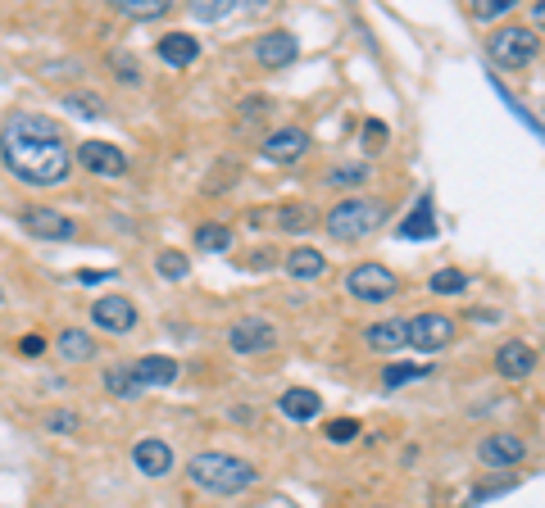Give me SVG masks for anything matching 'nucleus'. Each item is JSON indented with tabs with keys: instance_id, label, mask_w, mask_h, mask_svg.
I'll use <instances>...</instances> for the list:
<instances>
[{
	"instance_id": "28",
	"label": "nucleus",
	"mask_w": 545,
	"mask_h": 508,
	"mask_svg": "<svg viewBox=\"0 0 545 508\" xmlns=\"http://www.w3.org/2000/svg\"><path fill=\"white\" fill-rule=\"evenodd\" d=\"M432 368H423V363H391V368H382V386L387 391H396V386H409V381H423Z\"/></svg>"
},
{
	"instance_id": "31",
	"label": "nucleus",
	"mask_w": 545,
	"mask_h": 508,
	"mask_svg": "<svg viewBox=\"0 0 545 508\" xmlns=\"http://www.w3.org/2000/svg\"><path fill=\"white\" fill-rule=\"evenodd\" d=\"M232 10H237V0H205V5H196L191 14H196L200 23H218V19H228Z\"/></svg>"
},
{
	"instance_id": "18",
	"label": "nucleus",
	"mask_w": 545,
	"mask_h": 508,
	"mask_svg": "<svg viewBox=\"0 0 545 508\" xmlns=\"http://www.w3.org/2000/svg\"><path fill=\"white\" fill-rule=\"evenodd\" d=\"M159 59H164L169 69H187V64H196L200 59V41L191 37V32H164V41H159Z\"/></svg>"
},
{
	"instance_id": "7",
	"label": "nucleus",
	"mask_w": 545,
	"mask_h": 508,
	"mask_svg": "<svg viewBox=\"0 0 545 508\" xmlns=\"http://www.w3.org/2000/svg\"><path fill=\"white\" fill-rule=\"evenodd\" d=\"M455 341V318L450 313H418V318H409V345L423 354L432 350H446V345Z\"/></svg>"
},
{
	"instance_id": "15",
	"label": "nucleus",
	"mask_w": 545,
	"mask_h": 508,
	"mask_svg": "<svg viewBox=\"0 0 545 508\" xmlns=\"http://www.w3.org/2000/svg\"><path fill=\"white\" fill-rule=\"evenodd\" d=\"M128 368H132V377H137L141 391H150V386H173L178 372H182V363L169 359V354H146V359L128 363Z\"/></svg>"
},
{
	"instance_id": "40",
	"label": "nucleus",
	"mask_w": 545,
	"mask_h": 508,
	"mask_svg": "<svg viewBox=\"0 0 545 508\" xmlns=\"http://www.w3.org/2000/svg\"><path fill=\"white\" fill-rule=\"evenodd\" d=\"M0 304H5V286H0Z\"/></svg>"
},
{
	"instance_id": "29",
	"label": "nucleus",
	"mask_w": 545,
	"mask_h": 508,
	"mask_svg": "<svg viewBox=\"0 0 545 508\" xmlns=\"http://www.w3.org/2000/svg\"><path fill=\"white\" fill-rule=\"evenodd\" d=\"M427 286H432L436 295H464V291H468V277L459 273V268H436Z\"/></svg>"
},
{
	"instance_id": "38",
	"label": "nucleus",
	"mask_w": 545,
	"mask_h": 508,
	"mask_svg": "<svg viewBox=\"0 0 545 508\" xmlns=\"http://www.w3.org/2000/svg\"><path fill=\"white\" fill-rule=\"evenodd\" d=\"M46 350V341H41V336H23V354H41Z\"/></svg>"
},
{
	"instance_id": "24",
	"label": "nucleus",
	"mask_w": 545,
	"mask_h": 508,
	"mask_svg": "<svg viewBox=\"0 0 545 508\" xmlns=\"http://www.w3.org/2000/svg\"><path fill=\"white\" fill-rule=\"evenodd\" d=\"M105 391L119 395V400H137L141 386H137V377H132L128 363H109V368H105Z\"/></svg>"
},
{
	"instance_id": "5",
	"label": "nucleus",
	"mask_w": 545,
	"mask_h": 508,
	"mask_svg": "<svg viewBox=\"0 0 545 508\" xmlns=\"http://www.w3.org/2000/svg\"><path fill=\"white\" fill-rule=\"evenodd\" d=\"M346 291L364 304H382V300H396L400 295V277L391 273L387 264H355L346 277Z\"/></svg>"
},
{
	"instance_id": "36",
	"label": "nucleus",
	"mask_w": 545,
	"mask_h": 508,
	"mask_svg": "<svg viewBox=\"0 0 545 508\" xmlns=\"http://www.w3.org/2000/svg\"><path fill=\"white\" fill-rule=\"evenodd\" d=\"M377 146H387V123L368 118L364 123V150H377Z\"/></svg>"
},
{
	"instance_id": "35",
	"label": "nucleus",
	"mask_w": 545,
	"mask_h": 508,
	"mask_svg": "<svg viewBox=\"0 0 545 508\" xmlns=\"http://www.w3.org/2000/svg\"><path fill=\"white\" fill-rule=\"evenodd\" d=\"M109 64H114L119 82H128V87H141V69H137V59H132V55H114Z\"/></svg>"
},
{
	"instance_id": "37",
	"label": "nucleus",
	"mask_w": 545,
	"mask_h": 508,
	"mask_svg": "<svg viewBox=\"0 0 545 508\" xmlns=\"http://www.w3.org/2000/svg\"><path fill=\"white\" fill-rule=\"evenodd\" d=\"M46 427H50V431H78V413H69V409L50 413V418H46Z\"/></svg>"
},
{
	"instance_id": "22",
	"label": "nucleus",
	"mask_w": 545,
	"mask_h": 508,
	"mask_svg": "<svg viewBox=\"0 0 545 508\" xmlns=\"http://www.w3.org/2000/svg\"><path fill=\"white\" fill-rule=\"evenodd\" d=\"M400 236H405V241H432V236H436L432 196H423L414 209H409V218H405V223H400Z\"/></svg>"
},
{
	"instance_id": "32",
	"label": "nucleus",
	"mask_w": 545,
	"mask_h": 508,
	"mask_svg": "<svg viewBox=\"0 0 545 508\" xmlns=\"http://www.w3.org/2000/svg\"><path fill=\"white\" fill-rule=\"evenodd\" d=\"M323 431H327V440H332V445H350V440L359 436V422L355 418H332Z\"/></svg>"
},
{
	"instance_id": "27",
	"label": "nucleus",
	"mask_w": 545,
	"mask_h": 508,
	"mask_svg": "<svg viewBox=\"0 0 545 508\" xmlns=\"http://www.w3.org/2000/svg\"><path fill=\"white\" fill-rule=\"evenodd\" d=\"M155 273L169 277V282H182V277L191 273V259H187L182 250H159V254H155Z\"/></svg>"
},
{
	"instance_id": "23",
	"label": "nucleus",
	"mask_w": 545,
	"mask_h": 508,
	"mask_svg": "<svg viewBox=\"0 0 545 508\" xmlns=\"http://www.w3.org/2000/svg\"><path fill=\"white\" fill-rule=\"evenodd\" d=\"M273 223L282 227V232H309V227L318 223L314 205H305V200H287V205L273 209Z\"/></svg>"
},
{
	"instance_id": "16",
	"label": "nucleus",
	"mask_w": 545,
	"mask_h": 508,
	"mask_svg": "<svg viewBox=\"0 0 545 508\" xmlns=\"http://www.w3.org/2000/svg\"><path fill=\"white\" fill-rule=\"evenodd\" d=\"M496 368H500V377H509V381H527L536 372V350L527 341H505L496 350Z\"/></svg>"
},
{
	"instance_id": "13",
	"label": "nucleus",
	"mask_w": 545,
	"mask_h": 508,
	"mask_svg": "<svg viewBox=\"0 0 545 508\" xmlns=\"http://www.w3.org/2000/svg\"><path fill=\"white\" fill-rule=\"evenodd\" d=\"M296 55H300V41L291 32H264L255 41V59L264 69H287V64H296Z\"/></svg>"
},
{
	"instance_id": "12",
	"label": "nucleus",
	"mask_w": 545,
	"mask_h": 508,
	"mask_svg": "<svg viewBox=\"0 0 545 508\" xmlns=\"http://www.w3.org/2000/svg\"><path fill=\"white\" fill-rule=\"evenodd\" d=\"M132 463H137L141 477H169L173 472V445L159 436H141L132 445Z\"/></svg>"
},
{
	"instance_id": "14",
	"label": "nucleus",
	"mask_w": 545,
	"mask_h": 508,
	"mask_svg": "<svg viewBox=\"0 0 545 508\" xmlns=\"http://www.w3.org/2000/svg\"><path fill=\"white\" fill-rule=\"evenodd\" d=\"M305 150H309V132H305V127H278V132L264 141V159H268V164H296Z\"/></svg>"
},
{
	"instance_id": "9",
	"label": "nucleus",
	"mask_w": 545,
	"mask_h": 508,
	"mask_svg": "<svg viewBox=\"0 0 545 508\" xmlns=\"http://www.w3.org/2000/svg\"><path fill=\"white\" fill-rule=\"evenodd\" d=\"M477 459L486 468H514V463L527 459V440L518 431H491V436L477 440Z\"/></svg>"
},
{
	"instance_id": "19",
	"label": "nucleus",
	"mask_w": 545,
	"mask_h": 508,
	"mask_svg": "<svg viewBox=\"0 0 545 508\" xmlns=\"http://www.w3.org/2000/svg\"><path fill=\"white\" fill-rule=\"evenodd\" d=\"M278 409H282V418H291V422H314L318 413H323V400H318L309 386H291V391H282Z\"/></svg>"
},
{
	"instance_id": "1",
	"label": "nucleus",
	"mask_w": 545,
	"mask_h": 508,
	"mask_svg": "<svg viewBox=\"0 0 545 508\" xmlns=\"http://www.w3.org/2000/svg\"><path fill=\"white\" fill-rule=\"evenodd\" d=\"M0 164L28 186H60L73 168V150L64 146L55 118L23 109L0 127Z\"/></svg>"
},
{
	"instance_id": "21",
	"label": "nucleus",
	"mask_w": 545,
	"mask_h": 508,
	"mask_svg": "<svg viewBox=\"0 0 545 508\" xmlns=\"http://www.w3.org/2000/svg\"><path fill=\"white\" fill-rule=\"evenodd\" d=\"M368 345L382 350V354L400 350V345H409V323H405V318H382V323L368 327Z\"/></svg>"
},
{
	"instance_id": "25",
	"label": "nucleus",
	"mask_w": 545,
	"mask_h": 508,
	"mask_svg": "<svg viewBox=\"0 0 545 508\" xmlns=\"http://www.w3.org/2000/svg\"><path fill=\"white\" fill-rule=\"evenodd\" d=\"M60 105L69 109V114H78V118H105V114H109L105 96H96V91H69Z\"/></svg>"
},
{
	"instance_id": "2",
	"label": "nucleus",
	"mask_w": 545,
	"mask_h": 508,
	"mask_svg": "<svg viewBox=\"0 0 545 508\" xmlns=\"http://www.w3.org/2000/svg\"><path fill=\"white\" fill-rule=\"evenodd\" d=\"M187 477L196 490H205V495H241V490H250L259 481V468L246 459H237V454H218V450H205L196 454V459L187 463Z\"/></svg>"
},
{
	"instance_id": "8",
	"label": "nucleus",
	"mask_w": 545,
	"mask_h": 508,
	"mask_svg": "<svg viewBox=\"0 0 545 508\" xmlns=\"http://www.w3.org/2000/svg\"><path fill=\"white\" fill-rule=\"evenodd\" d=\"M91 323L109 336H128L132 327H137V304H132L128 295H100V300L91 304Z\"/></svg>"
},
{
	"instance_id": "10",
	"label": "nucleus",
	"mask_w": 545,
	"mask_h": 508,
	"mask_svg": "<svg viewBox=\"0 0 545 508\" xmlns=\"http://www.w3.org/2000/svg\"><path fill=\"white\" fill-rule=\"evenodd\" d=\"M19 223H23V232H28V236H41V241H73V236H78L73 218L55 214V209H46V205L23 209Z\"/></svg>"
},
{
	"instance_id": "3",
	"label": "nucleus",
	"mask_w": 545,
	"mask_h": 508,
	"mask_svg": "<svg viewBox=\"0 0 545 508\" xmlns=\"http://www.w3.org/2000/svg\"><path fill=\"white\" fill-rule=\"evenodd\" d=\"M382 223H387V209L377 205V200H364V196L341 200V205H332L327 209V218H323L327 236H332V241H346V245L373 236Z\"/></svg>"
},
{
	"instance_id": "39",
	"label": "nucleus",
	"mask_w": 545,
	"mask_h": 508,
	"mask_svg": "<svg viewBox=\"0 0 545 508\" xmlns=\"http://www.w3.org/2000/svg\"><path fill=\"white\" fill-rule=\"evenodd\" d=\"M105 277H109V273H91V268H82L78 282H87V286H91V282H105Z\"/></svg>"
},
{
	"instance_id": "4",
	"label": "nucleus",
	"mask_w": 545,
	"mask_h": 508,
	"mask_svg": "<svg viewBox=\"0 0 545 508\" xmlns=\"http://www.w3.org/2000/svg\"><path fill=\"white\" fill-rule=\"evenodd\" d=\"M486 50H491V59H496L500 69H527V64L541 55V37H536L527 23H505V28L491 32Z\"/></svg>"
},
{
	"instance_id": "26",
	"label": "nucleus",
	"mask_w": 545,
	"mask_h": 508,
	"mask_svg": "<svg viewBox=\"0 0 545 508\" xmlns=\"http://www.w3.org/2000/svg\"><path fill=\"white\" fill-rule=\"evenodd\" d=\"M196 250H209V254L232 250V227H223V223H200V227H196Z\"/></svg>"
},
{
	"instance_id": "6",
	"label": "nucleus",
	"mask_w": 545,
	"mask_h": 508,
	"mask_svg": "<svg viewBox=\"0 0 545 508\" xmlns=\"http://www.w3.org/2000/svg\"><path fill=\"white\" fill-rule=\"evenodd\" d=\"M228 345L237 354H264L278 345V327L268 323V318H259V313H246V318H237L228 327Z\"/></svg>"
},
{
	"instance_id": "34",
	"label": "nucleus",
	"mask_w": 545,
	"mask_h": 508,
	"mask_svg": "<svg viewBox=\"0 0 545 508\" xmlns=\"http://www.w3.org/2000/svg\"><path fill=\"white\" fill-rule=\"evenodd\" d=\"M346 182H368V164H346L327 173V186H346Z\"/></svg>"
},
{
	"instance_id": "30",
	"label": "nucleus",
	"mask_w": 545,
	"mask_h": 508,
	"mask_svg": "<svg viewBox=\"0 0 545 508\" xmlns=\"http://www.w3.org/2000/svg\"><path fill=\"white\" fill-rule=\"evenodd\" d=\"M114 10L128 14V19H155V14L169 10V0H114Z\"/></svg>"
},
{
	"instance_id": "17",
	"label": "nucleus",
	"mask_w": 545,
	"mask_h": 508,
	"mask_svg": "<svg viewBox=\"0 0 545 508\" xmlns=\"http://www.w3.org/2000/svg\"><path fill=\"white\" fill-rule=\"evenodd\" d=\"M282 268H287V277H296V282H314V277L327 273V254L314 250V245H296V250L282 259Z\"/></svg>"
},
{
	"instance_id": "11",
	"label": "nucleus",
	"mask_w": 545,
	"mask_h": 508,
	"mask_svg": "<svg viewBox=\"0 0 545 508\" xmlns=\"http://www.w3.org/2000/svg\"><path fill=\"white\" fill-rule=\"evenodd\" d=\"M73 155H78V164L87 168V173H96V177H119V173H128V155H123L119 146H109V141H82Z\"/></svg>"
},
{
	"instance_id": "33",
	"label": "nucleus",
	"mask_w": 545,
	"mask_h": 508,
	"mask_svg": "<svg viewBox=\"0 0 545 508\" xmlns=\"http://www.w3.org/2000/svg\"><path fill=\"white\" fill-rule=\"evenodd\" d=\"M514 10V0H473V19H505V14Z\"/></svg>"
},
{
	"instance_id": "20",
	"label": "nucleus",
	"mask_w": 545,
	"mask_h": 508,
	"mask_svg": "<svg viewBox=\"0 0 545 508\" xmlns=\"http://www.w3.org/2000/svg\"><path fill=\"white\" fill-rule=\"evenodd\" d=\"M55 350H60L64 363H91L96 359V341H91V332H82V327H64V332L55 336Z\"/></svg>"
}]
</instances>
